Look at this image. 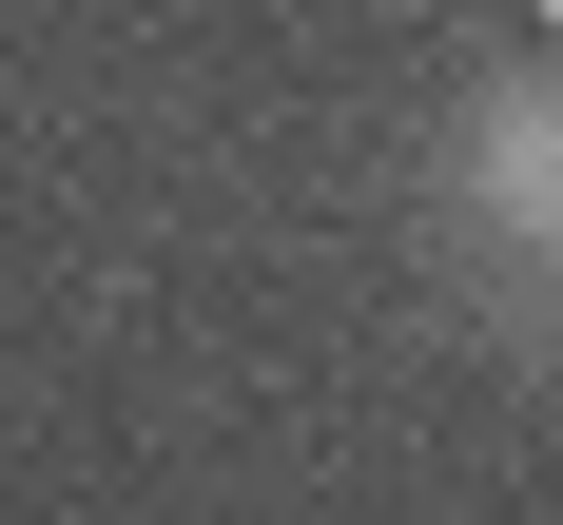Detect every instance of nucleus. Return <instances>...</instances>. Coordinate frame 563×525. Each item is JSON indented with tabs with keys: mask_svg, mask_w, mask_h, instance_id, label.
I'll return each mask as SVG.
<instances>
[{
	"mask_svg": "<svg viewBox=\"0 0 563 525\" xmlns=\"http://www.w3.org/2000/svg\"><path fill=\"white\" fill-rule=\"evenodd\" d=\"M448 253L506 311H563V58H525L448 117Z\"/></svg>",
	"mask_w": 563,
	"mask_h": 525,
	"instance_id": "1",
	"label": "nucleus"
}]
</instances>
